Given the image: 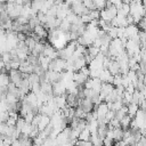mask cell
Returning a JSON list of instances; mask_svg holds the SVG:
<instances>
[{
  "label": "cell",
  "instance_id": "obj_32",
  "mask_svg": "<svg viewBox=\"0 0 146 146\" xmlns=\"http://www.w3.org/2000/svg\"><path fill=\"white\" fill-rule=\"evenodd\" d=\"M114 146H128L123 140H119V141H115L114 143Z\"/></svg>",
  "mask_w": 146,
  "mask_h": 146
},
{
  "label": "cell",
  "instance_id": "obj_8",
  "mask_svg": "<svg viewBox=\"0 0 146 146\" xmlns=\"http://www.w3.org/2000/svg\"><path fill=\"white\" fill-rule=\"evenodd\" d=\"M40 89L46 95H54L52 94V83L47 81V80H41L40 81Z\"/></svg>",
  "mask_w": 146,
  "mask_h": 146
},
{
  "label": "cell",
  "instance_id": "obj_26",
  "mask_svg": "<svg viewBox=\"0 0 146 146\" xmlns=\"http://www.w3.org/2000/svg\"><path fill=\"white\" fill-rule=\"evenodd\" d=\"M114 139L112 138H108V137H105L103 139V146H114Z\"/></svg>",
  "mask_w": 146,
  "mask_h": 146
},
{
  "label": "cell",
  "instance_id": "obj_20",
  "mask_svg": "<svg viewBox=\"0 0 146 146\" xmlns=\"http://www.w3.org/2000/svg\"><path fill=\"white\" fill-rule=\"evenodd\" d=\"M87 50H88V54H89L92 58H95V57L100 52V49H99L98 47L94 46V44H90V46L87 48Z\"/></svg>",
  "mask_w": 146,
  "mask_h": 146
},
{
  "label": "cell",
  "instance_id": "obj_16",
  "mask_svg": "<svg viewBox=\"0 0 146 146\" xmlns=\"http://www.w3.org/2000/svg\"><path fill=\"white\" fill-rule=\"evenodd\" d=\"M33 128H34V125H33L32 123H30V122H25V124L23 125V128H22V130H21V135L30 136V133H31V131L33 130Z\"/></svg>",
  "mask_w": 146,
  "mask_h": 146
},
{
  "label": "cell",
  "instance_id": "obj_9",
  "mask_svg": "<svg viewBox=\"0 0 146 146\" xmlns=\"http://www.w3.org/2000/svg\"><path fill=\"white\" fill-rule=\"evenodd\" d=\"M51 60H52V59H50L49 57H47V56H44V55H42V54L38 57V63H39V65H40L44 71H48L49 64H50Z\"/></svg>",
  "mask_w": 146,
  "mask_h": 146
},
{
  "label": "cell",
  "instance_id": "obj_6",
  "mask_svg": "<svg viewBox=\"0 0 146 146\" xmlns=\"http://www.w3.org/2000/svg\"><path fill=\"white\" fill-rule=\"evenodd\" d=\"M65 92H66V88H65V84L62 81H58V82L52 84L54 96H62V95H65Z\"/></svg>",
  "mask_w": 146,
  "mask_h": 146
},
{
  "label": "cell",
  "instance_id": "obj_21",
  "mask_svg": "<svg viewBox=\"0 0 146 146\" xmlns=\"http://www.w3.org/2000/svg\"><path fill=\"white\" fill-rule=\"evenodd\" d=\"M92 2H94V6H95L96 9L102 10V9H104L106 7L107 0H92Z\"/></svg>",
  "mask_w": 146,
  "mask_h": 146
},
{
  "label": "cell",
  "instance_id": "obj_14",
  "mask_svg": "<svg viewBox=\"0 0 146 146\" xmlns=\"http://www.w3.org/2000/svg\"><path fill=\"white\" fill-rule=\"evenodd\" d=\"M131 121H132V117L130 116V115H124L121 120H120V125H121V128H123L124 130L125 129H129L130 128V124H131Z\"/></svg>",
  "mask_w": 146,
  "mask_h": 146
},
{
  "label": "cell",
  "instance_id": "obj_12",
  "mask_svg": "<svg viewBox=\"0 0 146 146\" xmlns=\"http://www.w3.org/2000/svg\"><path fill=\"white\" fill-rule=\"evenodd\" d=\"M87 64H88V63H87V60H86L84 56H82V57H80V58L74 59V72L80 71L82 67L87 66Z\"/></svg>",
  "mask_w": 146,
  "mask_h": 146
},
{
  "label": "cell",
  "instance_id": "obj_22",
  "mask_svg": "<svg viewBox=\"0 0 146 146\" xmlns=\"http://www.w3.org/2000/svg\"><path fill=\"white\" fill-rule=\"evenodd\" d=\"M86 116H87V113L82 110V107H81V106H76L74 117H78V119H86Z\"/></svg>",
  "mask_w": 146,
  "mask_h": 146
},
{
  "label": "cell",
  "instance_id": "obj_31",
  "mask_svg": "<svg viewBox=\"0 0 146 146\" xmlns=\"http://www.w3.org/2000/svg\"><path fill=\"white\" fill-rule=\"evenodd\" d=\"M13 146H23L22 145V143H21V140L17 138V139H15V140H13V144H11Z\"/></svg>",
  "mask_w": 146,
  "mask_h": 146
},
{
  "label": "cell",
  "instance_id": "obj_25",
  "mask_svg": "<svg viewBox=\"0 0 146 146\" xmlns=\"http://www.w3.org/2000/svg\"><path fill=\"white\" fill-rule=\"evenodd\" d=\"M41 116H42L41 113H36V114L34 115V117H33V120H32L31 123H32L34 127H38V124H39V122H40V120H41Z\"/></svg>",
  "mask_w": 146,
  "mask_h": 146
},
{
  "label": "cell",
  "instance_id": "obj_1",
  "mask_svg": "<svg viewBox=\"0 0 146 146\" xmlns=\"http://www.w3.org/2000/svg\"><path fill=\"white\" fill-rule=\"evenodd\" d=\"M66 68V60L63 59V58H56V59H52L49 64V68L50 71H56V72H59L62 73L63 71H65Z\"/></svg>",
  "mask_w": 146,
  "mask_h": 146
},
{
  "label": "cell",
  "instance_id": "obj_27",
  "mask_svg": "<svg viewBox=\"0 0 146 146\" xmlns=\"http://www.w3.org/2000/svg\"><path fill=\"white\" fill-rule=\"evenodd\" d=\"M32 140H33V145H36V146H41V145L44 143V139H42L39 135H38L36 137H34Z\"/></svg>",
  "mask_w": 146,
  "mask_h": 146
},
{
  "label": "cell",
  "instance_id": "obj_11",
  "mask_svg": "<svg viewBox=\"0 0 146 146\" xmlns=\"http://www.w3.org/2000/svg\"><path fill=\"white\" fill-rule=\"evenodd\" d=\"M49 124H50V116H48V115H46V114H42L41 120H40V122H39V124H38V129H39L40 131H42V130H44Z\"/></svg>",
  "mask_w": 146,
  "mask_h": 146
},
{
  "label": "cell",
  "instance_id": "obj_34",
  "mask_svg": "<svg viewBox=\"0 0 146 146\" xmlns=\"http://www.w3.org/2000/svg\"><path fill=\"white\" fill-rule=\"evenodd\" d=\"M3 145V139H2V137H0V146H2Z\"/></svg>",
  "mask_w": 146,
  "mask_h": 146
},
{
  "label": "cell",
  "instance_id": "obj_23",
  "mask_svg": "<svg viewBox=\"0 0 146 146\" xmlns=\"http://www.w3.org/2000/svg\"><path fill=\"white\" fill-rule=\"evenodd\" d=\"M107 34H108V35H110L112 39L117 38V27H115V26H111V29L108 30Z\"/></svg>",
  "mask_w": 146,
  "mask_h": 146
},
{
  "label": "cell",
  "instance_id": "obj_33",
  "mask_svg": "<svg viewBox=\"0 0 146 146\" xmlns=\"http://www.w3.org/2000/svg\"><path fill=\"white\" fill-rule=\"evenodd\" d=\"M123 3H130L131 2V0H121Z\"/></svg>",
  "mask_w": 146,
  "mask_h": 146
},
{
  "label": "cell",
  "instance_id": "obj_3",
  "mask_svg": "<svg viewBox=\"0 0 146 146\" xmlns=\"http://www.w3.org/2000/svg\"><path fill=\"white\" fill-rule=\"evenodd\" d=\"M71 10H72L74 14H76L78 16H82V15H84V14H88V11H89V9L84 6V3H83L82 1H76V2H74V3L71 6Z\"/></svg>",
  "mask_w": 146,
  "mask_h": 146
},
{
  "label": "cell",
  "instance_id": "obj_30",
  "mask_svg": "<svg viewBox=\"0 0 146 146\" xmlns=\"http://www.w3.org/2000/svg\"><path fill=\"white\" fill-rule=\"evenodd\" d=\"M135 145H136V146H146V136H143V137L139 139V141H137Z\"/></svg>",
  "mask_w": 146,
  "mask_h": 146
},
{
  "label": "cell",
  "instance_id": "obj_19",
  "mask_svg": "<svg viewBox=\"0 0 146 146\" xmlns=\"http://www.w3.org/2000/svg\"><path fill=\"white\" fill-rule=\"evenodd\" d=\"M90 137H91V132L88 128L83 129L80 135H79V140H90Z\"/></svg>",
  "mask_w": 146,
  "mask_h": 146
},
{
  "label": "cell",
  "instance_id": "obj_7",
  "mask_svg": "<svg viewBox=\"0 0 146 146\" xmlns=\"http://www.w3.org/2000/svg\"><path fill=\"white\" fill-rule=\"evenodd\" d=\"M33 32H34V34H35L36 36H39L41 40H42V39H46V38H48V33H49V32L47 31L46 26H44V25H42V24H39V25H36V26L34 27Z\"/></svg>",
  "mask_w": 146,
  "mask_h": 146
},
{
  "label": "cell",
  "instance_id": "obj_4",
  "mask_svg": "<svg viewBox=\"0 0 146 146\" xmlns=\"http://www.w3.org/2000/svg\"><path fill=\"white\" fill-rule=\"evenodd\" d=\"M42 55L49 57L50 59H56V58H58V51H57V49H56L51 43H44Z\"/></svg>",
  "mask_w": 146,
  "mask_h": 146
},
{
  "label": "cell",
  "instance_id": "obj_35",
  "mask_svg": "<svg viewBox=\"0 0 146 146\" xmlns=\"http://www.w3.org/2000/svg\"><path fill=\"white\" fill-rule=\"evenodd\" d=\"M0 122H1V121H0Z\"/></svg>",
  "mask_w": 146,
  "mask_h": 146
},
{
  "label": "cell",
  "instance_id": "obj_15",
  "mask_svg": "<svg viewBox=\"0 0 146 146\" xmlns=\"http://www.w3.org/2000/svg\"><path fill=\"white\" fill-rule=\"evenodd\" d=\"M139 111V105L136 103H130L128 105V115H130L131 117H135L137 112Z\"/></svg>",
  "mask_w": 146,
  "mask_h": 146
},
{
  "label": "cell",
  "instance_id": "obj_24",
  "mask_svg": "<svg viewBox=\"0 0 146 146\" xmlns=\"http://www.w3.org/2000/svg\"><path fill=\"white\" fill-rule=\"evenodd\" d=\"M80 19H81V22H82V23H84V24H89V23L92 21V18L90 17V15H89V14H84V15L80 16Z\"/></svg>",
  "mask_w": 146,
  "mask_h": 146
},
{
  "label": "cell",
  "instance_id": "obj_28",
  "mask_svg": "<svg viewBox=\"0 0 146 146\" xmlns=\"http://www.w3.org/2000/svg\"><path fill=\"white\" fill-rule=\"evenodd\" d=\"M17 119H18V117H15V116H9V117L7 119V121H6V123H7L8 125L15 127V125H16V122H17Z\"/></svg>",
  "mask_w": 146,
  "mask_h": 146
},
{
  "label": "cell",
  "instance_id": "obj_13",
  "mask_svg": "<svg viewBox=\"0 0 146 146\" xmlns=\"http://www.w3.org/2000/svg\"><path fill=\"white\" fill-rule=\"evenodd\" d=\"M123 133H124V129L123 128H121V127L114 128L113 129V139H114V141L122 140L123 139Z\"/></svg>",
  "mask_w": 146,
  "mask_h": 146
},
{
  "label": "cell",
  "instance_id": "obj_2",
  "mask_svg": "<svg viewBox=\"0 0 146 146\" xmlns=\"http://www.w3.org/2000/svg\"><path fill=\"white\" fill-rule=\"evenodd\" d=\"M8 75H9L10 82H13L16 87H19L22 81H23V79H24V75L19 70H10Z\"/></svg>",
  "mask_w": 146,
  "mask_h": 146
},
{
  "label": "cell",
  "instance_id": "obj_18",
  "mask_svg": "<svg viewBox=\"0 0 146 146\" xmlns=\"http://www.w3.org/2000/svg\"><path fill=\"white\" fill-rule=\"evenodd\" d=\"M10 82V79H9V75L7 73H3L1 72L0 73V87H7Z\"/></svg>",
  "mask_w": 146,
  "mask_h": 146
},
{
  "label": "cell",
  "instance_id": "obj_29",
  "mask_svg": "<svg viewBox=\"0 0 146 146\" xmlns=\"http://www.w3.org/2000/svg\"><path fill=\"white\" fill-rule=\"evenodd\" d=\"M35 114H36V112H30V113H27V114H26V115L24 116V119H25V121H26V122H30V123H31Z\"/></svg>",
  "mask_w": 146,
  "mask_h": 146
},
{
  "label": "cell",
  "instance_id": "obj_5",
  "mask_svg": "<svg viewBox=\"0 0 146 146\" xmlns=\"http://www.w3.org/2000/svg\"><path fill=\"white\" fill-rule=\"evenodd\" d=\"M89 78H90V76L86 75V74H84L83 72H81V71H76V72H74V74H73V81H75L79 87L84 86L86 81H87Z\"/></svg>",
  "mask_w": 146,
  "mask_h": 146
},
{
  "label": "cell",
  "instance_id": "obj_17",
  "mask_svg": "<svg viewBox=\"0 0 146 146\" xmlns=\"http://www.w3.org/2000/svg\"><path fill=\"white\" fill-rule=\"evenodd\" d=\"M36 42H38V41H36V40H35L31 34H29V35H27V38H26V40H25V44L27 46V48L30 49V51H31V50H33V48L35 47Z\"/></svg>",
  "mask_w": 146,
  "mask_h": 146
},
{
  "label": "cell",
  "instance_id": "obj_10",
  "mask_svg": "<svg viewBox=\"0 0 146 146\" xmlns=\"http://www.w3.org/2000/svg\"><path fill=\"white\" fill-rule=\"evenodd\" d=\"M78 100H79V97L76 95H73V94H67L66 95V104H67V106L76 107L78 106Z\"/></svg>",
  "mask_w": 146,
  "mask_h": 146
}]
</instances>
